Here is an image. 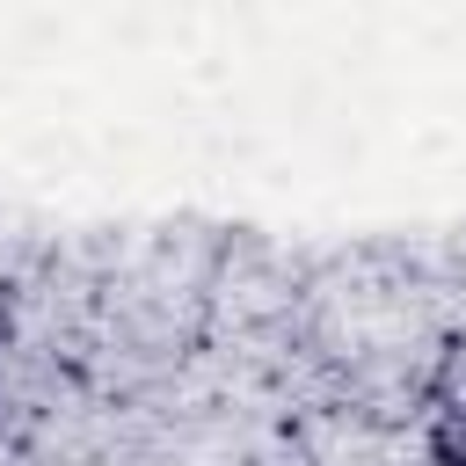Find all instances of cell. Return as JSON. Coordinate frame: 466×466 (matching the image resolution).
<instances>
[{
	"mask_svg": "<svg viewBox=\"0 0 466 466\" xmlns=\"http://www.w3.org/2000/svg\"><path fill=\"white\" fill-rule=\"evenodd\" d=\"M422 466H466V415H451V422L437 430V444H430Z\"/></svg>",
	"mask_w": 466,
	"mask_h": 466,
	"instance_id": "6da1fadb",
	"label": "cell"
}]
</instances>
